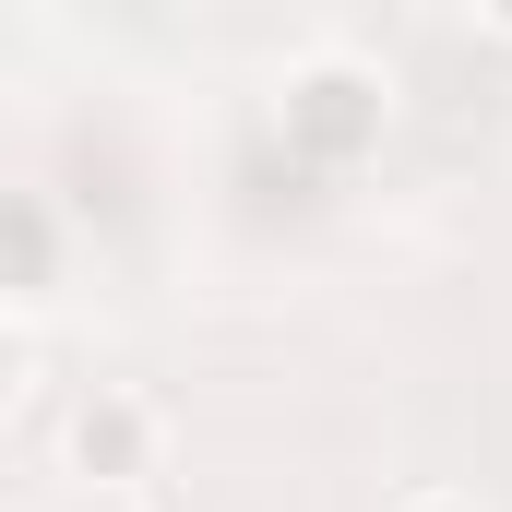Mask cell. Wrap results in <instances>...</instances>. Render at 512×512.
Returning <instances> with one entry per match:
<instances>
[{
    "label": "cell",
    "mask_w": 512,
    "mask_h": 512,
    "mask_svg": "<svg viewBox=\"0 0 512 512\" xmlns=\"http://www.w3.org/2000/svg\"><path fill=\"white\" fill-rule=\"evenodd\" d=\"M393 131V72L370 48H346V36H322V48H298L286 60V84H274V143L310 167V179H346V167H370Z\"/></svg>",
    "instance_id": "obj_1"
},
{
    "label": "cell",
    "mask_w": 512,
    "mask_h": 512,
    "mask_svg": "<svg viewBox=\"0 0 512 512\" xmlns=\"http://www.w3.org/2000/svg\"><path fill=\"white\" fill-rule=\"evenodd\" d=\"M60 465H72L84 489H108V501H143V477L167 465V405H155L143 382L72 393V417H60Z\"/></svg>",
    "instance_id": "obj_2"
},
{
    "label": "cell",
    "mask_w": 512,
    "mask_h": 512,
    "mask_svg": "<svg viewBox=\"0 0 512 512\" xmlns=\"http://www.w3.org/2000/svg\"><path fill=\"white\" fill-rule=\"evenodd\" d=\"M60 274H72V215H60L48 191L0 179V322L36 334V310L60 298Z\"/></svg>",
    "instance_id": "obj_3"
},
{
    "label": "cell",
    "mask_w": 512,
    "mask_h": 512,
    "mask_svg": "<svg viewBox=\"0 0 512 512\" xmlns=\"http://www.w3.org/2000/svg\"><path fill=\"white\" fill-rule=\"evenodd\" d=\"M24 393H36V334H24V322H0V417H12Z\"/></svg>",
    "instance_id": "obj_4"
},
{
    "label": "cell",
    "mask_w": 512,
    "mask_h": 512,
    "mask_svg": "<svg viewBox=\"0 0 512 512\" xmlns=\"http://www.w3.org/2000/svg\"><path fill=\"white\" fill-rule=\"evenodd\" d=\"M382 512H489V501H477V489H441V477H417V489H393Z\"/></svg>",
    "instance_id": "obj_5"
},
{
    "label": "cell",
    "mask_w": 512,
    "mask_h": 512,
    "mask_svg": "<svg viewBox=\"0 0 512 512\" xmlns=\"http://www.w3.org/2000/svg\"><path fill=\"white\" fill-rule=\"evenodd\" d=\"M465 24H477V36H501V48H512V0H477Z\"/></svg>",
    "instance_id": "obj_6"
},
{
    "label": "cell",
    "mask_w": 512,
    "mask_h": 512,
    "mask_svg": "<svg viewBox=\"0 0 512 512\" xmlns=\"http://www.w3.org/2000/svg\"><path fill=\"white\" fill-rule=\"evenodd\" d=\"M108 512H167V501H108Z\"/></svg>",
    "instance_id": "obj_7"
}]
</instances>
